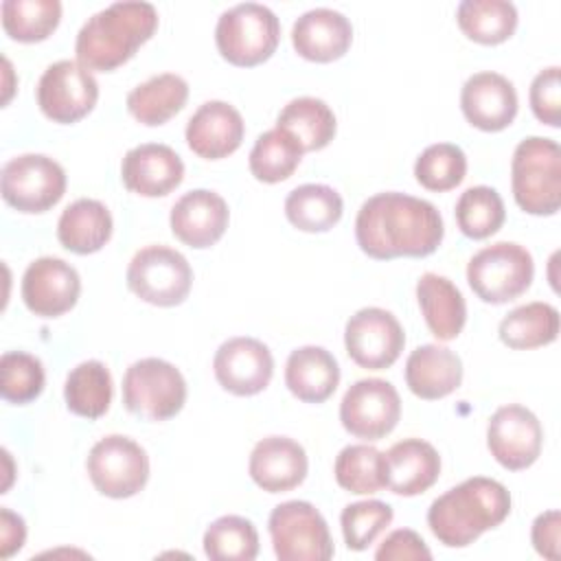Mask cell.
<instances>
[{"label":"cell","instance_id":"obj_1","mask_svg":"<svg viewBox=\"0 0 561 561\" xmlns=\"http://www.w3.org/2000/svg\"><path fill=\"white\" fill-rule=\"evenodd\" d=\"M443 237L445 226L436 206L408 193H377L357 210V245L377 261L427 256L438 250Z\"/></svg>","mask_w":561,"mask_h":561},{"label":"cell","instance_id":"obj_2","mask_svg":"<svg viewBox=\"0 0 561 561\" xmlns=\"http://www.w3.org/2000/svg\"><path fill=\"white\" fill-rule=\"evenodd\" d=\"M511 513V493L493 478L473 476L438 495L427 511L432 535L447 548H465L497 528Z\"/></svg>","mask_w":561,"mask_h":561},{"label":"cell","instance_id":"obj_3","mask_svg":"<svg viewBox=\"0 0 561 561\" xmlns=\"http://www.w3.org/2000/svg\"><path fill=\"white\" fill-rule=\"evenodd\" d=\"M158 28V11L149 2L123 0L96 11L75 39L77 61L99 72H112L129 61Z\"/></svg>","mask_w":561,"mask_h":561},{"label":"cell","instance_id":"obj_4","mask_svg":"<svg viewBox=\"0 0 561 561\" xmlns=\"http://www.w3.org/2000/svg\"><path fill=\"white\" fill-rule=\"evenodd\" d=\"M515 204L528 215H554L561 206V149L557 140L528 136L511 160Z\"/></svg>","mask_w":561,"mask_h":561},{"label":"cell","instance_id":"obj_5","mask_svg":"<svg viewBox=\"0 0 561 561\" xmlns=\"http://www.w3.org/2000/svg\"><path fill=\"white\" fill-rule=\"evenodd\" d=\"M280 39L276 13L259 2H241L226 9L215 26V44L226 61L250 68L267 61Z\"/></svg>","mask_w":561,"mask_h":561},{"label":"cell","instance_id":"obj_6","mask_svg":"<svg viewBox=\"0 0 561 561\" xmlns=\"http://www.w3.org/2000/svg\"><path fill=\"white\" fill-rule=\"evenodd\" d=\"M533 254L515 241H497L476 252L467 263V283L489 305L519 298L533 283Z\"/></svg>","mask_w":561,"mask_h":561},{"label":"cell","instance_id":"obj_7","mask_svg":"<svg viewBox=\"0 0 561 561\" xmlns=\"http://www.w3.org/2000/svg\"><path fill=\"white\" fill-rule=\"evenodd\" d=\"M125 408L147 421H169L186 403V381L167 359L142 357L123 375Z\"/></svg>","mask_w":561,"mask_h":561},{"label":"cell","instance_id":"obj_8","mask_svg":"<svg viewBox=\"0 0 561 561\" xmlns=\"http://www.w3.org/2000/svg\"><path fill=\"white\" fill-rule=\"evenodd\" d=\"M267 530L280 561H329L335 552L322 513L305 500L274 506Z\"/></svg>","mask_w":561,"mask_h":561},{"label":"cell","instance_id":"obj_9","mask_svg":"<svg viewBox=\"0 0 561 561\" xmlns=\"http://www.w3.org/2000/svg\"><path fill=\"white\" fill-rule=\"evenodd\" d=\"M191 285L193 270L186 256L162 243L138 250L127 265V287L140 300L156 307L184 302Z\"/></svg>","mask_w":561,"mask_h":561},{"label":"cell","instance_id":"obj_10","mask_svg":"<svg viewBox=\"0 0 561 561\" xmlns=\"http://www.w3.org/2000/svg\"><path fill=\"white\" fill-rule=\"evenodd\" d=\"M0 191L2 199L20 213H46L66 193V171L44 153H22L4 162Z\"/></svg>","mask_w":561,"mask_h":561},{"label":"cell","instance_id":"obj_11","mask_svg":"<svg viewBox=\"0 0 561 561\" xmlns=\"http://www.w3.org/2000/svg\"><path fill=\"white\" fill-rule=\"evenodd\" d=\"M85 469L101 495L125 500L145 489L149 480V456L134 438L110 434L92 445Z\"/></svg>","mask_w":561,"mask_h":561},{"label":"cell","instance_id":"obj_12","mask_svg":"<svg viewBox=\"0 0 561 561\" xmlns=\"http://www.w3.org/2000/svg\"><path fill=\"white\" fill-rule=\"evenodd\" d=\"M96 101L99 83L79 61L59 59L50 64L37 81V105L53 123H77L94 110Z\"/></svg>","mask_w":561,"mask_h":561},{"label":"cell","instance_id":"obj_13","mask_svg":"<svg viewBox=\"0 0 561 561\" xmlns=\"http://www.w3.org/2000/svg\"><path fill=\"white\" fill-rule=\"evenodd\" d=\"M401 419V397L397 388L379 377L355 381L342 397V427L362 440L388 436Z\"/></svg>","mask_w":561,"mask_h":561},{"label":"cell","instance_id":"obj_14","mask_svg":"<svg viewBox=\"0 0 561 561\" xmlns=\"http://www.w3.org/2000/svg\"><path fill=\"white\" fill-rule=\"evenodd\" d=\"M344 346L357 366L383 370L399 359L405 346V333L388 309L364 307L346 320Z\"/></svg>","mask_w":561,"mask_h":561},{"label":"cell","instance_id":"obj_15","mask_svg":"<svg viewBox=\"0 0 561 561\" xmlns=\"http://www.w3.org/2000/svg\"><path fill=\"white\" fill-rule=\"evenodd\" d=\"M541 445V423L528 408L508 403L491 414L486 425V447L504 469H528L539 458Z\"/></svg>","mask_w":561,"mask_h":561},{"label":"cell","instance_id":"obj_16","mask_svg":"<svg viewBox=\"0 0 561 561\" xmlns=\"http://www.w3.org/2000/svg\"><path fill=\"white\" fill-rule=\"evenodd\" d=\"M22 300L39 318H57L70 311L81 294L79 272L57 256H39L24 270Z\"/></svg>","mask_w":561,"mask_h":561},{"label":"cell","instance_id":"obj_17","mask_svg":"<svg viewBox=\"0 0 561 561\" xmlns=\"http://www.w3.org/2000/svg\"><path fill=\"white\" fill-rule=\"evenodd\" d=\"M215 379L237 397H252L265 390L274 375L272 351L256 337H230L213 357Z\"/></svg>","mask_w":561,"mask_h":561},{"label":"cell","instance_id":"obj_18","mask_svg":"<svg viewBox=\"0 0 561 561\" xmlns=\"http://www.w3.org/2000/svg\"><path fill=\"white\" fill-rule=\"evenodd\" d=\"M230 221L226 199L208 188H195L184 193L171 208V232L188 248L204 250L215 245Z\"/></svg>","mask_w":561,"mask_h":561},{"label":"cell","instance_id":"obj_19","mask_svg":"<svg viewBox=\"0 0 561 561\" xmlns=\"http://www.w3.org/2000/svg\"><path fill=\"white\" fill-rule=\"evenodd\" d=\"M460 110L473 127L482 131H502L517 116L515 85L500 72H476L460 90Z\"/></svg>","mask_w":561,"mask_h":561},{"label":"cell","instance_id":"obj_20","mask_svg":"<svg viewBox=\"0 0 561 561\" xmlns=\"http://www.w3.org/2000/svg\"><path fill=\"white\" fill-rule=\"evenodd\" d=\"M123 184L142 197H164L184 180V162L162 142H142L131 147L121 162Z\"/></svg>","mask_w":561,"mask_h":561},{"label":"cell","instance_id":"obj_21","mask_svg":"<svg viewBox=\"0 0 561 561\" xmlns=\"http://www.w3.org/2000/svg\"><path fill=\"white\" fill-rule=\"evenodd\" d=\"M245 134L241 112L226 101L202 103L186 123V145L204 160H221L234 153Z\"/></svg>","mask_w":561,"mask_h":561},{"label":"cell","instance_id":"obj_22","mask_svg":"<svg viewBox=\"0 0 561 561\" xmlns=\"http://www.w3.org/2000/svg\"><path fill=\"white\" fill-rule=\"evenodd\" d=\"M309 460L300 443L289 436H265L250 454L248 471L254 484L267 493H285L302 484Z\"/></svg>","mask_w":561,"mask_h":561},{"label":"cell","instance_id":"obj_23","mask_svg":"<svg viewBox=\"0 0 561 561\" xmlns=\"http://www.w3.org/2000/svg\"><path fill=\"white\" fill-rule=\"evenodd\" d=\"M353 42L351 20L329 7L305 11L291 26L294 50L309 61L329 64L346 55Z\"/></svg>","mask_w":561,"mask_h":561},{"label":"cell","instance_id":"obj_24","mask_svg":"<svg viewBox=\"0 0 561 561\" xmlns=\"http://www.w3.org/2000/svg\"><path fill=\"white\" fill-rule=\"evenodd\" d=\"M383 456L388 489L394 495H421L440 476V456L427 440L403 438L383 451Z\"/></svg>","mask_w":561,"mask_h":561},{"label":"cell","instance_id":"obj_25","mask_svg":"<svg viewBox=\"0 0 561 561\" xmlns=\"http://www.w3.org/2000/svg\"><path fill=\"white\" fill-rule=\"evenodd\" d=\"M405 383L419 399H443L462 383V362L447 346H416L405 359Z\"/></svg>","mask_w":561,"mask_h":561},{"label":"cell","instance_id":"obj_26","mask_svg":"<svg viewBox=\"0 0 561 561\" xmlns=\"http://www.w3.org/2000/svg\"><path fill=\"white\" fill-rule=\"evenodd\" d=\"M340 383L337 359L316 344L300 346L289 353L285 364L287 390L305 403L327 401Z\"/></svg>","mask_w":561,"mask_h":561},{"label":"cell","instance_id":"obj_27","mask_svg":"<svg viewBox=\"0 0 561 561\" xmlns=\"http://www.w3.org/2000/svg\"><path fill=\"white\" fill-rule=\"evenodd\" d=\"M416 300L434 337L449 342L460 335L467 322V302L447 276L425 272L416 280Z\"/></svg>","mask_w":561,"mask_h":561},{"label":"cell","instance_id":"obj_28","mask_svg":"<svg viewBox=\"0 0 561 561\" xmlns=\"http://www.w3.org/2000/svg\"><path fill=\"white\" fill-rule=\"evenodd\" d=\"M112 215L107 206L92 197L68 204L57 221L59 243L75 254H94L112 237Z\"/></svg>","mask_w":561,"mask_h":561},{"label":"cell","instance_id":"obj_29","mask_svg":"<svg viewBox=\"0 0 561 561\" xmlns=\"http://www.w3.org/2000/svg\"><path fill=\"white\" fill-rule=\"evenodd\" d=\"M186 79L175 72H162L138 83L127 94V110L138 123L147 127H158L171 121L186 105Z\"/></svg>","mask_w":561,"mask_h":561},{"label":"cell","instance_id":"obj_30","mask_svg":"<svg viewBox=\"0 0 561 561\" xmlns=\"http://www.w3.org/2000/svg\"><path fill=\"white\" fill-rule=\"evenodd\" d=\"M114 383L110 368L99 359L77 364L64 383L66 408L83 419H99L110 410Z\"/></svg>","mask_w":561,"mask_h":561},{"label":"cell","instance_id":"obj_31","mask_svg":"<svg viewBox=\"0 0 561 561\" xmlns=\"http://www.w3.org/2000/svg\"><path fill=\"white\" fill-rule=\"evenodd\" d=\"M276 127L289 131L300 142L302 151H318L333 140L337 121L322 99L298 96L278 112Z\"/></svg>","mask_w":561,"mask_h":561},{"label":"cell","instance_id":"obj_32","mask_svg":"<svg viewBox=\"0 0 561 561\" xmlns=\"http://www.w3.org/2000/svg\"><path fill=\"white\" fill-rule=\"evenodd\" d=\"M497 333L500 340L515 351L552 344L559 335V311L550 302H526L502 318Z\"/></svg>","mask_w":561,"mask_h":561},{"label":"cell","instance_id":"obj_33","mask_svg":"<svg viewBox=\"0 0 561 561\" xmlns=\"http://www.w3.org/2000/svg\"><path fill=\"white\" fill-rule=\"evenodd\" d=\"M344 213L340 193L327 184H300L285 199L287 221L302 232H327Z\"/></svg>","mask_w":561,"mask_h":561},{"label":"cell","instance_id":"obj_34","mask_svg":"<svg viewBox=\"0 0 561 561\" xmlns=\"http://www.w3.org/2000/svg\"><path fill=\"white\" fill-rule=\"evenodd\" d=\"M460 31L484 46L506 42L517 28V9L508 0H462L456 9Z\"/></svg>","mask_w":561,"mask_h":561},{"label":"cell","instance_id":"obj_35","mask_svg":"<svg viewBox=\"0 0 561 561\" xmlns=\"http://www.w3.org/2000/svg\"><path fill=\"white\" fill-rule=\"evenodd\" d=\"M302 153L300 142L289 131L274 127L256 138L248 164L259 182L276 184L294 175Z\"/></svg>","mask_w":561,"mask_h":561},{"label":"cell","instance_id":"obj_36","mask_svg":"<svg viewBox=\"0 0 561 561\" xmlns=\"http://www.w3.org/2000/svg\"><path fill=\"white\" fill-rule=\"evenodd\" d=\"M335 482L355 495H373L388 486L386 456L373 445H346L333 465Z\"/></svg>","mask_w":561,"mask_h":561},{"label":"cell","instance_id":"obj_37","mask_svg":"<svg viewBox=\"0 0 561 561\" xmlns=\"http://www.w3.org/2000/svg\"><path fill=\"white\" fill-rule=\"evenodd\" d=\"M4 33L22 44L44 42L61 20L59 0H4L0 4Z\"/></svg>","mask_w":561,"mask_h":561},{"label":"cell","instance_id":"obj_38","mask_svg":"<svg viewBox=\"0 0 561 561\" xmlns=\"http://www.w3.org/2000/svg\"><path fill=\"white\" fill-rule=\"evenodd\" d=\"M204 554L213 561H252L259 554V533L241 515H224L204 533Z\"/></svg>","mask_w":561,"mask_h":561},{"label":"cell","instance_id":"obj_39","mask_svg":"<svg viewBox=\"0 0 561 561\" xmlns=\"http://www.w3.org/2000/svg\"><path fill=\"white\" fill-rule=\"evenodd\" d=\"M454 215L460 232L469 239H486L495 234L506 219L500 193L484 184L462 191L456 202Z\"/></svg>","mask_w":561,"mask_h":561},{"label":"cell","instance_id":"obj_40","mask_svg":"<svg viewBox=\"0 0 561 561\" xmlns=\"http://www.w3.org/2000/svg\"><path fill=\"white\" fill-rule=\"evenodd\" d=\"M467 175V156L454 142L425 147L414 162V178L427 191H451Z\"/></svg>","mask_w":561,"mask_h":561},{"label":"cell","instance_id":"obj_41","mask_svg":"<svg viewBox=\"0 0 561 561\" xmlns=\"http://www.w3.org/2000/svg\"><path fill=\"white\" fill-rule=\"evenodd\" d=\"M46 383L42 362L24 351H9L0 359V392L2 399L15 405L35 401Z\"/></svg>","mask_w":561,"mask_h":561},{"label":"cell","instance_id":"obj_42","mask_svg":"<svg viewBox=\"0 0 561 561\" xmlns=\"http://www.w3.org/2000/svg\"><path fill=\"white\" fill-rule=\"evenodd\" d=\"M392 517V506L381 500H362L344 506L340 524L346 548L366 550L390 526Z\"/></svg>","mask_w":561,"mask_h":561},{"label":"cell","instance_id":"obj_43","mask_svg":"<svg viewBox=\"0 0 561 561\" xmlns=\"http://www.w3.org/2000/svg\"><path fill=\"white\" fill-rule=\"evenodd\" d=\"M528 101L539 123L550 127L561 125V68L559 66H548L535 75L530 83Z\"/></svg>","mask_w":561,"mask_h":561},{"label":"cell","instance_id":"obj_44","mask_svg":"<svg viewBox=\"0 0 561 561\" xmlns=\"http://www.w3.org/2000/svg\"><path fill=\"white\" fill-rule=\"evenodd\" d=\"M377 561H405V559H432L430 548L425 546L423 537L410 528L392 530L375 552Z\"/></svg>","mask_w":561,"mask_h":561},{"label":"cell","instance_id":"obj_45","mask_svg":"<svg viewBox=\"0 0 561 561\" xmlns=\"http://www.w3.org/2000/svg\"><path fill=\"white\" fill-rule=\"evenodd\" d=\"M559 530H561V515L559 511H546L535 517L530 528V539L535 550L546 559H559Z\"/></svg>","mask_w":561,"mask_h":561},{"label":"cell","instance_id":"obj_46","mask_svg":"<svg viewBox=\"0 0 561 561\" xmlns=\"http://www.w3.org/2000/svg\"><path fill=\"white\" fill-rule=\"evenodd\" d=\"M26 539V526L24 519L15 513H11L7 506L0 511V554L2 559H9L13 552H18L24 546Z\"/></svg>","mask_w":561,"mask_h":561}]
</instances>
